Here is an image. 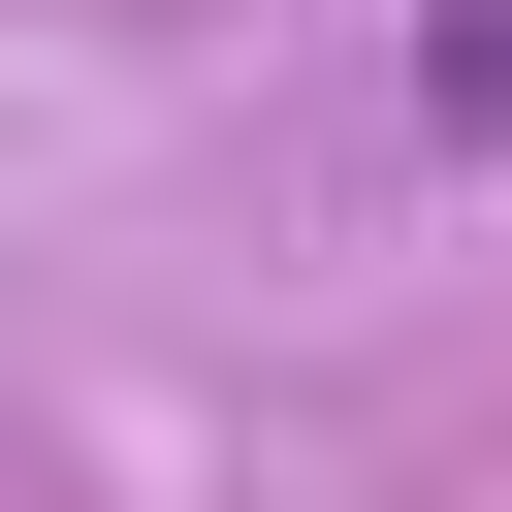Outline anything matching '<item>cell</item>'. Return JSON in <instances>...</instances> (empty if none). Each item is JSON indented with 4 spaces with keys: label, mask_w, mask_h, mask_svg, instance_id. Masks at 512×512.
<instances>
[{
    "label": "cell",
    "mask_w": 512,
    "mask_h": 512,
    "mask_svg": "<svg viewBox=\"0 0 512 512\" xmlns=\"http://www.w3.org/2000/svg\"><path fill=\"white\" fill-rule=\"evenodd\" d=\"M416 128H448V160H512V0H416Z\"/></svg>",
    "instance_id": "1"
}]
</instances>
